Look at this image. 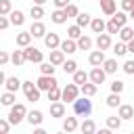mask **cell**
<instances>
[{"label":"cell","mask_w":134,"mask_h":134,"mask_svg":"<svg viewBox=\"0 0 134 134\" xmlns=\"http://www.w3.org/2000/svg\"><path fill=\"white\" fill-rule=\"evenodd\" d=\"M111 21H113V23H115V25H117V27L121 29V27L126 25V21H128V17H126V13H121V10H119V13H115V15L111 17Z\"/></svg>","instance_id":"4dcf8cb0"},{"label":"cell","mask_w":134,"mask_h":134,"mask_svg":"<svg viewBox=\"0 0 134 134\" xmlns=\"http://www.w3.org/2000/svg\"><path fill=\"white\" fill-rule=\"evenodd\" d=\"M15 100H17V98H15V94H13V92H4V94L0 96V103H2L4 107H13V105H15Z\"/></svg>","instance_id":"836d02e7"},{"label":"cell","mask_w":134,"mask_h":134,"mask_svg":"<svg viewBox=\"0 0 134 134\" xmlns=\"http://www.w3.org/2000/svg\"><path fill=\"white\" fill-rule=\"evenodd\" d=\"M54 65H50V63H40V71H42V75H54Z\"/></svg>","instance_id":"f35d334b"},{"label":"cell","mask_w":134,"mask_h":134,"mask_svg":"<svg viewBox=\"0 0 134 134\" xmlns=\"http://www.w3.org/2000/svg\"><path fill=\"white\" fill-rule=\"evenodd\" d=\"M34 134H48V132H46L44 128H36V130H34Z\"/></svg>","instance_id":"db71d44e"},{"label":"cell","mask_w":134,"mask_h":134,"mask_svg":"<svg viewBox=\"0 0 134 134\" xmlns=\"http://www.w3.org/2000/svg\"><path fill=\"white\" fill-rule=\"evenodd\" d=\"M25 117H27V121H29L31 126H40V124L44 121V115H42V111H29Z\"/></svg>","instance_id":"ffe728a7"},{"label":"cell","mask_w":134,"mask_h":134,"mask_svg":"<svg viewBox=\"0 0 134 134\" xmlns=\"http://www.w3.org/2000/svg\"><path fill=\"white\" fill-rule=\"evenodd\" d=\"M94 134H111V130H109V128H103V130H96Z\"/></svg>","instance_id":"f5cc1de1"},{"label":"cell","mask_w":134,"mask_h":134,"mask_svg":"<svg viewBox=\"0 0 134 134\" xmlns=\"http://www.w3.org/2000/svg\"><path fill=\"white\" fill-rule=\"evenodd\" d=\"M117 109H119V113H117L119 119H132L134 117V107L132 105H119Z\"/></svg>","instance_id":"9a60e30c"},{"label":"cell","mask_w":134,"mask_h":134,"mask_svg":"<svg viewBox=\"0 0 134 134\" xmlns=\"http://www.w3.org/2000/svg\"><path fill=\"white\" fill-rule=\"evenodd\" d=\"M130 40H134V29H132V27H128V25H124V27L119 29V42L128 44Z\"/></svg>","instance_id":"2e32d148"},{"label":"cell","mask_w":134,"mask_h":134,"mask_svg":"<svg viewBox=\"0 0 134 134\" xmlns=\"http://www.w3.org/2000/svg\"><path fill=\"white\" fill-rule=\"evenodd\" d=\"M8 61H10V54L4 52V50H0V65H4V63H8Z\"/></svg>","instance_id":"681fc988"},{"label":"cell","mask_w":134,"mask_h":134,"mask_svg":"<svg viewBox=\"0 0 134 134\" xmlns=\"http://www.w3.org/2000/svg\"><path fill=\"white\" fill-rule=\"evenodd\" d=\"M88 61H90L92 67H100V65L105 63V52H103V50H92L90 57H88Z\"/></svg>","instance_id":"8fae6325"},{"label":"cell","mask_w":134,"mask_h":134,"mask_svg":"<svg viewBox=\"0 0 134 134\" xmlns=\"http://www.w3.org/2000/svg\"><path fill=\"white\" fill-rule=\"evenodd\" d=\"M130 134H134V132H130Z\"/></svg>","instance_id":"91938a15"},{"label":"cell","mask_w":134,"mask_h":134,"mask_svg":"<svg viewBox=\"0 0 134 134\" xmlns=\"http://www.w3.org/2000/svg\"><path fill=\"white\" fill-rule=\"evenodd\" d=\"M124 71H126L128 75H134V61H126V63H124Z\"/></svg>","instance_id":"bcb514c9"},{"label":"cell","mask_w":134,"mask_h":134,"mask_svg":"<svg viewBox=\"0 0 134 134\" xmlns=\"http://www.w3.org/2000/svg\"><path fill=\"white\" fill-rule=\"evenodd\" d=\"M52 2H54L57 10H63V8H67V4H69V0H52Z\"/></svg>","instance_id":"c3c4849f"},{"label":"cell","mask_w":134,"mask_h":134,"mask_svg":"<svg viewBox=\"0 0 134 134\" xmlns=\"http://www.w3.org/2000/svg\"><path fill=\"white\" fill-rule=\"evenodd\" d=\"M4 86H6V92H17L19 88H21V82H19V77H15V75H10V77H6V82H4Z\"/></svg>","instance_id":"e0dca14e"},{"label":"cell","mask_w":134,"mask_h":134,"mask_svg":"<svg viewBox=\"0 0 134 134\" xmlns=\"http://www.w3.org/2000/svg\"><path fill=\"white\" fill-rule=\"evenodd\" d=\"M48 100H52V103H59L61 100V88L59 86L52 88V90H48Z\"/></svg>","instance_id":"7bdbcfd3"},{"label":"cell","mask_w":134,"mask_h":134,"mask_svg":"<svg viewBox=\"0 0 134 134\" xmlns=\"http://www.w3.org/2000/svg\"><path fill=\"white\" fill-rule=\"evenodd\" d=\"M80 130H82V134H94L96 132V124L92 119H84L82 126H80Z\"/></svg>","instance_id":"d4e9b609"},{"label":"cell","mask_w":134,"mask_h":134,"mask_svg":"<svg viewBox=\"0 0 134 134\" xmlns=\"http://www.w3.org/2000/svg\"><path fill=\"white\" fill-rule=\"evenodd\" d=\"M59 134H67V132H59Z\"/></svg>","instance_id":"680465c9"},{"label":"cell","mask_w":134,"mask_h":134,"mask_svg":"<svg viewBox=\"0 0 134 134\" xmlns=\"http://www.w3.org/2000/svg\"><path fill=\"white\" fill-rule=\"evenodd\" d=\"M90 21H92V19H90V15H88V13H80V15L75 17V25H77L80 29H82V27H86V25H90Z\"/></svg>","instance_id":"f1b7e54d"},{"label":"cell","mask_w":134,"mask_h":134,"mask_svg":"<svg viewBox=\"0 0 134 134\" xmlns=\"http://www.w3.org/2000/svg\"><path fill=\"white\" fill-rule=\"evenodd\" d=\"M73 113L77 115V117H88L90 113H92V100L88 98V96H77L75 100H73Z\"/></svg>","instance_id":"6da1fadb"},{"label":"cell","mask_w":134,"mask_h":134,"mask_svg":"<svg viewBox=\"0 0 134 134\" xmlns=\"http://www.w3.org/2000/svg\"><path fill=\"white\" fill-rule=\"evenodd\" d=\"M75 128H77V119H75V117H65V119H63V132L71 134Z\"/></svg>","instance_id":"cb8c5ba5"},{"label":"cell","mask_w":134,"mask_h":134,"mask_svg":"<svg viewBox=\"0 0 134 134\" xmlns=\"http://www.w3.org/2000/svg\"><path fill=\"white\" fill-rule=\"evenodd\" d=\"M44 44H46V48H50V50H57L59 48V44H61V38H59V34H46L44 36Z\"/></svg>","instance_id":"9c48e42d"},{"label":"cell","mask_w":134,"mask_h":134,"mask_svg":"<svg viewBox=\"0 0 134 134\" xmlns=\"http://www.w3.org/2000/svg\"><path fill=\"white\" fill-rule=\"evenodd\" d=\"M77 94H80V86H75V84H67V86L61 90V100H65V103H73V100L77 98Z\"/></svg>","instance_id":"5b68a950"},{"label":"cell","mask_w":134,"mask_h":134,"mask_svg":"<svg viewBox=\"0 0 134 134\" xmlns=\"http://www.w3.org/2000/svg\"><path fill=\"white\" fill-rule=\"evenodd\" d=\"M105 73H115L117 71V61L115 59H105V63H103V67H100Z\"/></svg>","instance_id":"4316f807"},{"label":"cell","mask_w":134,"mask_h":134,"mask_svg":"<svg viewBox=\"0 0 134 134\" xmlns=\"http://www.w3.org/2000/svg\"><path fill=\"white\" fill-rule=\"evenodd\" d=\"M23 57H25V61H29V63H42V59H44L42 50L36 48V46H27V48H23Z\"/></svg>","instance_id":"8992f818"},{"label":"cell","mask_w":134,"mask_h":134,"mask_svg":"<svg viewBox=\"0 0 134 134\" xmlns=\"http://www.w3.org/2000/svg\"><path fill=\"white\" fill-rule=\"evenodd\" d=\"M8 21H10V25H17V27H21V25L25 23V15H23L21 10H10V15H8Z\"/></svg>","instance_id":"5bb4252c"},{"label":"cell","mask_w":134,"mask_h":134,"mask_svg":"<svg viewBox=\"0 0 134 134\" xmlns=\"http://www.w3.org/2000/svg\"><path fill=\"white\" fill-rule=\"evenodd\" d=\"M29 15H31V17H34L36 21H40V19L44 17V8H42V6H36V4H34V6H31V10H29Z\"/></svg>","instance_id":"60d3db41"},{"label":"cell","mask_w":134,"mask_h":134,"mask_svg":"<svg viewBox=\"0 0 134 134\" xmlns=\"http://www.w3.org/2000/svg\"><path fill=\"white\" fill-rule=\"evenodd\" d=\"M25 115H27L25 105H23V103H15V105L10 107V111H8V124H10V126H17V124H21V121L25 119Z\"/></svg>","instance_id":"7a4b0ae2"},{"label":"cell","mask_w":134,"mask_h":134,"mask_svg":"<svg viewBox=\"0 0 134 134\" xmlns=\"http://www.w3.org/2000/svg\"><path fill=\"white\" fill-rule=\"evenodd\" d=\"M134 8V0H121V13H130Z\"/></svg>","instance_id":"f6af8a7d"},{"label":"cell","mask_w":134,"mask_h":134,"mask_svg":"<svg viewBox=\"0 0 134 134\" xmlns=\"http://www.w3.org/2000/svg\"><path fill=\"white\" fill-rule=\"evenodd\" d=\"M90 29H92L94 34H103V31H105V21H103L100 17L92 19V21H90Z\"/></svg>","instance_id":"484cf974"},{"label":"cell","mask_w":134,"mask_h":134,"mask_svg":"<svg viewBox=\"0 0 134 134\" xmlns=\"http://www.w3.org/2000/svg\"><path fill=\"white\" fill-rule=\"evenodd\" d=\"M75 44H77V50H90V48H92V38H88V36L82 34Z\"/></svg>","instance_id":"44dd1931"},{"label":"cell","mask_w":134,"mask_h":134,"mask_svg":"<svg viewBox=\"0 0 134 134\" xmlns=\"http://www.w3.org/2000/svg\"><path fill=\"white\" fill-rule=\"evenodd\" d=\"M113 52H115V57H124V54L128 52V48H126L124 42H117V44L113 46Z\"/></svg>","instance_id":"ee69618b"},{"label":"cell","mask_w":134,"mask_h":134,"mask_svg":"<svg viewBox=\"0 0 134 134\" xmlns=\"http://www.w3.org/2000/svg\"><path fill=\"white\" fill-rule=\"evenodd\" d=\"M63 71H65V73H71V75H73V73L77 71V63H75L73 59L65 61V63H63Z\"/></svg>","instance_id":"e575fe53"},{"label":"cell","mask_w":134,"mask_h":134,"mask_svg":"<svg viewBox=\"0 0 134 134\" xmlns=\"http://www.w3.org/2000/svg\"><path fill=\"white\" fill-rule=\"evenodd\" d=\"M96 48L98 50H107V48H111V36L109 34H98V38H96Z\"/></svg>","instance_id":"7c38bea8"},{"label":"cell","mask_w":134,"mask_h":134,"mask_svg":"<svg viewBox=\"0 0 134 134\" xmlns=\"http://www.w3.org/2000/svg\"><path fill=\"white\" fill-rule=\"evenodd\" d=\"M29 34H31V38H44L46 36V25L42 21H34L31 27H29Z\"/></svg>","instance_id":"ba28073f"},{"label":"cell","mask_w":134,"mask_h":134,"mask_svg":"<svg viewBox=\"0 0 134 134\" xmlns=\"http://www.w3.org/2000/svg\"><path fill=\"white\" fill-rule=\"evenodd\" d=\"M126 48H128V52H132V54H134V40H130V42L126 44Z\"/></svg>","instance_id":"816d5d0a"},{"label":"cell","mask_w":134,"mask_h":134,"mask_svg":"<svg viewBox=\"0 0 134 134\" xmlns=\"http://www.w3.org/2000/svg\"><path fill=\"white\" fill-rule=\"evenodd\" d=\"M130 19H134V8H132V10H130Z\"/></svg>","instance_id":"6f0895ef"},{"label":"cell","mask_w":134,"mask_h":134,"mask_svg":"<svg viewBox=\"0 0 134 134\" xmlns=\"http://www.w3.org/2000/svg\"><path fill=\"white\" fill-rule=\"evenodd\" d=\"M10 63H13L15 67H21V65L25 63V57H23V50H15V52L10 54Z\"/></svg>","instance_id":"f546056e"},{"label":"cell","mask_w":134,"mask_h":134,"mask_svg":"<svg viewBox=\"0 0 134 134\" xmlns=\"http://www.w3.org/2000/svg\"><path fill=\"white\" fill-rule=\"evenodd\" d=\"M124 88H126V84H124L121 80L111 82V92H113V94H121V92H124Z\"/></svg>","instance_id":"ab89813d"},{"label":"cell","mask_w":134,"mask_h":134,"mask_svg":"<svg viewBox=\"0 0 134 134\" xmlns=\"http://www.w3.org/2000/svg\"><path fill=\"white\" fill-rule=\"evenodd\" d=\"M59 50L63 52V54H71V52H75L77 50V44H75V40H63L61 44H59Z\"/></svg>","instance_id":"30bf717a"},{"label":"cell","mask_w":134,"mask_h":134,"mask_svg":"<svg viewBox=\"0 0 134 134\" xmlns=\"http://www.w3.org/2000/svg\"><path fill=\"white\" fill-rule=\"evenodd\" d=\"M88 82V73L84 71V69H77L75 73H73V84L75 86H82V84H86Z\"/></svg>","instance_id":"83f0119b"},{"label":"cell","mask_w":134,"mask_h":134,"mask_svg":"<svg viewBox=\"0 0 134 134\" xmlns=\"http://www.w3.org/2000/svg\"><path fill=\"white\" fill-rule=\"evenodd\" d=\"M8 130H10L8 119H0V134H8Z\"/></svg>","instance_id":"7dc6e473"},{"label":"cell","mask_w":134,"mask_h":134,"mask_svg":"<svg viewBox=\"0 0 134 134\" xmlns=\"http://www.w3.org/2000/svg\"><path fill=\"white\" fill-rule=\"evenodd\" d=\"M10 10H13V4H10V0H0V17H6V15H10Z\"/></svg>","instance_id":"8d00e7d4"},{"label":"cell","mask_w":134,"mask_h":134,"mask_svg":"<svg viewBox=\"0 0 134 134\" xmlns=\"http://www.w3.org/2000/svg\"><path fill=\"white\" fill-rule=\"evenodd\" d=\"M96 90H98V86H94L92 82H86V84H82V86H80V92H82L84 96H88V98H90V96H94V94H96Z\"/></svg>","instance_id":"d6986e66"},{"label":"cell","mask_w":134,"mask_h":134,"mask_svg":"<svg viewBox=\"0 0 134 134\" xmlns=\"http://www.w3.org/2000/svg\"><path fill=\"white\" fill-rule=\"evenodd\" d=\"M48 63L54 65V67H57V65H63V63H65V54H63L61 50H50V61H48Z\"/></svg>","instance_id":"7402d4cb"},{"label":"cell","mask_w":134,"mask_h":134,"mask_svg":"<svg viewBox=\"0 0 134 134\" xmlns=\"http://www.w3.org/2000/svg\"><path fill=\"white\" fill-rule=\"evenodd\" d=\"M10 25V21H8V17H0V29H6Z\"/></svg>","instance_id":"f907efd6"},{"label":"cell","mask_w":134,"mask_h":134,"mask_svg":"<svg viewBox=\"0 0 134 134\" xmlns=\"http://www.w3.org/2000/svg\"><path fill=\"white\" fill-rule=\"evenodd\" d=\"M65 10V17L69 19V17H77L80 15V8L75 6V4H67V8H63Z\"/></svg>","instance_id":"b9f144b4"},{"label":"cell","mask_w":134,"mask_h":134,"mask_svg":"<svg viewBox=\"0 0 134 134\" xmlns=\"http://www.w3.org/2000/svg\"><path fill=\"white\" fill-rule=\"evenodd\" d=\"M36 86H38V90L42 92H48V90H52V88H57L59 86V82L54 80V75H40L38 77V82H36Z\"/></svg>","instance_id":"3957f363"},{"label":"cell","mask_w":134,"mask_h":134,"mask_svg":"<svg viewBox=\"0 0 134 134\" xmlns=\"http://www.w3.org/2000/svg\"><path fill=\"white\" fill-rule=\"evenodd\" d=\"M29 44H31V34H29V31H21V34H17V46L27 48Z\"/></svg>","instance_id":"ac0fdd59"},{"label":"cell","mask_w":134,"mask_h":134,"mask_svg":"<svg viewBox=\"0 0 134 134\" xmlns=\"http://www.w3.org/2000/svg\"><path fill=\"white\" fill-rule=\"evenodd\" d=\"M107 128H109V130H119V128H121V119H119L117 115H109V117H107Z\"/></svg>","instance_id":"1f68e13d"},{"label":"cell","mask_w":134,"mask_h":134,"mask_svg":"<svg viewBox=\"0 0 134 134\" xmlns=\"http://www.w3.org/2000/svg\"><path fill=\"white\" fill-rule=\"evenodd\" d=\"M82 36V29L77 27V25H71V27H67V38L69 40H77Z\"/></svg>","instance_id":"74e56055"},{"label":"cell","mask_w":134,"mask_h":134,"mask_svg":"<svg viewBox=\"0 0 134 134\" xmlns=\"http://www.w3.org/2000/svg\"><path fill=\"white\" fill-rule=\"evenodd\" d=\"M21 88H23L27 100H31V103L40 100V90H38V86H36L34 82H21Z\"/></svg>","instance_id":"277c9868"},{"label":"cell","mask_w":134,"mask_h":134,"mask_svg":"<svg viewBox=\"0 0 134 134\" xmlns=\"http://www.w3.org/2000/svg\"><path fill=\"white\" fill-rule=\"evenodd\" d=\"M50 19H52V23H57V25H63V23L67 21V17H65V10H54V13L50 15Z\"/></svg>","instance_id":"d6a6232c"},{"label":"cell","mask_w":134,"mask_h":134,"mask_svg":"<svg viewBox=\"0 0 134 134\" xmlns=\"http://www.w3.org/2000/svg\"><path fill=\"white\" fill-rule=\"evenodd\" d=\"M105 77H107V73H105L100 67H92V71L88 73V82H92L94 86L103 84V82H105Z\"/></svg>","instance_id":"52a82bcc"},{"label":"cell","mask_w":134,"mask_h":134,"mask_svg":"<svg viewBox=\"0 0 134 134\" xmlns=\"http://www.w3.org/2000/svg\"><path fill=\"white\" fill-rule=\"evenodd\" d=\"M50 115L52 117H65V105L63 103H52L50 105Z\"/></svg>","instance_id":"603a6c76"},{"label":"cell","mask_w":134,"mask_h":134,"mask_svg":"<svg viewBox=\"0 0 134 134\" xmlns=\"http://www.w3.org/2000/svg\"><path fill=\"white\" fill-rule=\"evenodd\" d=\"M121 105V98H119V94H109L107 96V107H111V109H115V107H119Z\"/></svg>","instance_id":"d590c367"},{"label":"cell","mask_w":134,"mask_h":134,"mask_svg":"<svg viewBox=\"0 0 134 134\" xmlns=\"http://www.w3.org/2000/svg\"><path fill=\"white\" fill-rule=\"evenodd\" d=\"M34 2H36V6H42V4H46L48 0H34Z\"/></svg>","instance_id":"9f6ffc18"},{"label":"cell","mask_w":134,"mask_h":134,"mask_svg":"<svg viewBox=\"0 0 134 134\" xmlns=\"http://www.w3.org/2000/svg\"><path fill=\"white\" fill-rule=\"evenodd\" d=\"M100 10L109 17H113L117 13V6H115V0H100Z\"/></svg>","instance_id":"4fadbf2b"},{"label":"cell","mask_w":134,"mask_h":134,"mask_svg":"<svg viewBox=\"0 0 134 134\" xmlns=\"http://www.w3.org/2000/svg\"><path fill=\"white\" fill-rule=\"evenodd\" d=\"M6 82V75H4V71H0V86Z\"/></svg>","instance_id":"11a10c76"}]
</instances>
